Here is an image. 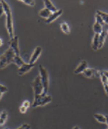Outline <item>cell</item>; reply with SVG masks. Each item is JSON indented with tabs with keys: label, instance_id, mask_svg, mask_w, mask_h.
<instances>
[{
	"label": "cell",
	"instance_id": "30bf717a",
	"mask_svg": "<svg viewBox=\"0 0 108 129\" xmlns=\"http://www.w3.org/2000/svg\"><path fill=\"white\" fill-rule=\"evenodd\" d=\"M62 13H63V10H62V9H59V10H57L56 12H53V13L51 14V16H50L48 18L45 20V23L48 24L53 22L54 20H55L56 19H57L59 16H61Z\"/></svg>",
	"mask_w": 108,
	"mask_h": 129
},
{
	"label": "cell",
	"instance_id": "3957f363",
	"mask_svg": "<svg viewBox=\"0 0 108 129\" xmlns=\"http://www.w3.org/2000/svg\"><path fill=\"white\" fill-rule=\"evenodd\" d=\"M40 77L41 81L43 86V92L42 95L45 96L47 94L49 88V76L47 70L45 69L42 65L39 66Z\"/></svg>",
	"mask_w": 108,
	"mask_h": 129
},
{
	"label": "cell",
	"instance_id": "cb8c5ba5",
	"mask_svg": "<svg viewBox=\"0 0 108 129\" xmlns=\"http://www.w3.org/2000/svg\"><path fill=\"white\" fill-rule=\"evenodd\" d=\"M16 129H30V125L28 123H24Z\"/></svg>",
	"mask_w": 108,
	"mask_h": 129
},
{
	"label": "cell",
	"instance_id": "9a60e30c",
	"mask_svg": "<svg viewBox=\"0 0 108 129\" xmlns=\"http://www.w3.org/2000/svg\"><path fill=\"white\" fill-rule=\"evenodd\" d=\"M52 13H53V12H51L50 11H49L48 9H46V8H43V9H42V10H40V11L39 12V16H40V17H43V18H45L46 19H47L50 16H51Z\"/></svg>",
	"mask_w": 108,
	"mask_h": 129
},
{
	"label": "cell",
	"instance_id": "4fadbf2b",
	"mask_svg": "<svg viewBox=\"0 0 108 129\" xmlns=\"http://www.w3.org/2000/svg\"><path fill=\"white\" fill-rule=\"evenodd\" d=\"M44 4L45 8L48 9L49 11H50L51 12H53V13L56 12L57 11V8L53 5L51 1H49V0H46V1H44Z\"/></svg>",
	"mask_w": 108,
	"mask_h": 129
},
{
	"label": "cell",
	"instance_id": "d6986e66",
	"mask_svg": "<svg viewBox=\"0 0 108 129\" xmlns=\"http://www.w3.org/2000/svg\"><path fill=\"white\" fill-rule=\"evenodd\" d=\"M93 117L98 122L101 123H106V117L103 115L100 114H94Z\"/></svg>",
	"mask_w": 108,
	"mask_h": 129
},
{
	"label": "cell",
	"instance_id": "f546056e",
	"mask_svg": "<svg viewBox=\"0 0 108 129\" xmlns=\"http://www.w3.org/2000/svg\"><path fill=\"white\" fill-rule=\"evenodd\" d=\"M102 73L106 77V78H107L108 80V71H102Z\"/></svg>",
	"mask_w": 108,
	"mask_h": 129
},
{
	"label": "cell",
	"instance_id": "d4e9b609",
	"mask_svg": "<svg viewBox=\"0 0 108 129\" xmlns=\"http://www.w3.org/2000/svg\"><path fill=\"white\" fill-rule=\"evenodd\" d=\"M8 91V89L6 86L0 84V91H1V92L3 93H5Z\"/></svg>",
	"mask_w": 108,
	"mask_h": 129
},
{
	"label": "cell",
	"instance_id": "5bb4252c",
	"mask_svg": "<svg viewBox=\"0 0 108 129\" xmlns=\"http://www.w3.org/2000/svg\"><path fill=\"white\" fill-rule=\"evenodd\" d=\"M99 35L95 34L93 37V39L91 47L94 51H96L99 49Z\"/></svg>",
	"mask_w": 108,
	"mask_h": 129
},
{
	"label": "cell",
	"instance_id": "7a4b0ae2",
	"mask_svg": "<svg viewBox=\"0 0 108 129\" xmlns=\"http://www.w3.org/2000/svg\"><path fill=\"white\" fill-rule=\"evenodd\" d=\"M16 54L11 48L9 47L6 51L0 56V69H3L8 65L13 63Z\"/></svg>",
	"mask_w": 108,
	"mask_h": 129
},
{
	"label": "cell",
	"instance_id": "8992f818",
	"mask_svg": "<svg viewBox=\"0 0 108 129\" xmlns=\"http://www.w3.org/2000/svg\"><path fill=\"white\" fill-rule=\"evenodd\" d=\"M9 48H11L14 52L16 56H20V50L19 47V38L17 36H15L9 41Z\"/></svg>",
	"mask_w": 108,
	"mask_h": 129
},
{
	"label": "cell",
	"instance_id": "6da1fadb",
	"mask_svg": "<svg viewBox=\"0 0 108 129\" xmlns=\"http://www.w3.org/2000/svg\"><path fill=\"white\" fill-rule=\"evenodd\" d=\"M2 1L3 5L4 7V11L5 14L6 15V27L7 31H8V35H9L10 39H12L15 37L14 33V27H13V16H12L11 9L9 5L5 1Z\"/></svg>",
	"mask_w": 108,
	"mask_h": 129
},
{
	"label": "cell",
	"instance_id": "9c48e42d",
	"mask_svg": "<svg viewBox=\"0 0 108 129\" xmlns=\"http://www.w3.org/2000/svg\"><path fill=\"white\" fill-rule=\"evenodd\" d=\"M42 47H40V46H37V47L35 49V50L33 51V52L32 56H31L30 57V59L29 60V62L28 63L33 64H35V63L36 62V61H37L38 57H40V56L42 54Z\"/></svg>",
	"mask_w": 108,
	"mask_h": 129
},
{
	"label": "cell",
	"instance_id": "83f0119b",
	"mask_svg": "<svg viewBox=\"0 0 108 129\" xmlns=\"http://www.w3.org/2000/svg\"><path fill=\"white\" fill-rule=\"evenodd\" d=\"M22 105L24 106V107H25L26 108L28 109V108L30 107V103L28 101H27V100H25V101H24V102H23Z\"/></svg>",
	"mask_w": 108,
	"mask_h": 129
},
{
	"label": "cell",
	"instance_id": "277c9868",
	"mask_svg": "<svg viewBox=\"0 0 108 129\" xmlns=\"http://www.w3.org/2000/svg\"><path fill=\"white\" fill-rule=\"evenodd\" d=\"M52 97L50 95H38L34 96V100L32 106L33 108H37L38 106H43L51 101Z\"/></svg>",
	"mask_w": 108,
	"mask_h": 129
},
{
	"label": "cell",
	"instance_id": "836d02e7",
	"mask_svg": "<svg viewBox=\"0 0 108 129\" xmlns=\"http://www.w3.org/2000/svg\"><path fill=\"white\" fill-rule=\"evenodd\" d=\"M72 129H80V128H79V127H78V126H75V127H73V128Z\"/></svg>",
	"mask_w": 108,
	"mask_h": 129
},
{
	"label": "cell",
	"instance_id": "d590c367",
	"mask_svg": "<svg viewBox=\"0 0 108 129\" xmlns=\"http://www.w3.org/2000/svg\"><path fill=\"white\" fill-rule=\"evenodd\" d=\"M6 129H8V128H6Z\"/></svg>",
	"mask_w": 108,
	"mask_h": 129
},
{
	"label": "cell",
	"instance_id": "52a82bcc",
	"mask_svg": "<svg viewBox=\"0 0 108 129\" xmlns=\"http://www.w3.org/2000/svg\"><path fill=\"white\" fill-rule=\"evenodd\" d=\"M34 67H35V64H30V63H25V64H23L21 67L19 68L18 72H17L18 75H20V76L25 75L27 72L31 71Z\"/></svg>",
	"mask_w": 108,
	"mask_h": 129
},
{
	"label": "cell",
	"instance_id": "5b68a950",
	"mask_svg": "<svg viewBox=\"0 0 108 129\" xmlns=\"http://www.w3.org/2000/svg\"><path fill=\"white\" fill-rule=\"evenodd\" d=\"M31 85H32L33 90L34 96L42 94L43 92V86L42 83V81H41L40 75H38L34 79Z\"/></svg>",
	"mask_w": 108,
	"mask_h": 129
},
{
	"label": "cell",
	"instance_id": "ac0fdd59",
	"mask_svg": "<svg viewBox=\"0 0 108 129\" xmlns=\"http://www.w3.org/2000/svg\"><path fill=\"white\" fill-rule=\"evenodd\" d=\"M13 63H14L16 66L19 68L20 67H21L24 64H25V62H24V60L21 58L20 56H15L14 59Z\"/></svg>",
	"mask_w": 108,
	"mask_h": 129
},
{
	"label": "cell",
	"instance_id": "8fae6325",
	"mask_svg": "<svg viewBox=\"0 0 108 129\" xmlns=\"http://www.w3.org/2000/svg\"><path fill=\"white\" fill-rule=\"evenodd\" d=\"M88 68V63L86 61H82L80 64H79L77 67L76 69L74 71V73L75 74H79L83 73Z\"/></svg>",
	"mask_w": 108,
	"mask_h": 129
},
{
	"label": "cell",
	"instance_id": "e575fe53",
	"mask_svg": "<svg viewBox=\"0 0 108 129\" xmlns=\"http://www.w3.org/2000/svg\"><path fill=\"white\" fill-rule=\"evenodd\" d=\"M107 34H108V30H107Z\"/></svg>",
	"mask_w": 108,
	"mask_h": 129
},
{
	"label": "cell",
	"instance_id": "f1b7e54d",
	"mask_svg": "<svg viewBox=\"0 0 108 129\" xmlns=\"http://www.w3.org/2000/svg\"><path fill=\"white\" fill-rule=\"evenodd\" d=\"M105 92H106L107 95H108V83H106V84H103Z\"/></svg>",
	"mask_w": 108,
	"mask_h": 129
},
{
	"label": "cell",
	"instance_id": "603a6c76",
	"mask_svg": "<svg viewBox=\"0 0 108 129\" xmlns=\"http://www.w3.org/2000/svg\"><path fill=\"white\" fill-rule=\"evenodd\" d=\"M21 2L30 6H34L35 5V2L32 0H22Z\"/></svg>",
	"mask_w": 108,
	"mask_h": 129
},
{
	"label": "cell",
	"instance_id": "7402d4cb",
	"mask_svg": "<svg viewBox=\"0 0 108 129\" xmlns=\"http://www.w3.org/2000/svg\"><path fill=\"white\" fill-rule=\"evenodd\" d=\"M95 19H96V22L98 23V24H99L100 25H104V24H105L104 22L103 21V20H102V17H101L98 14H96V16H95Z\"/></svg>",
	"mask_w": 108,
	"mask_h": 129
},
{
	"label": "cell",
	"instance_id": "ba28073f",
	"mask_svg": "<svg viewBox=\"0 0 108 129\" xmlns=\"http://www.w3.org/2000/svg\"><path fill=\"white\" fill-rule=\"evenodd\" d=\"M101 71H98V70L93 69H89L87 68L84 72H83V75L87 78H93L95 77H100L101 75Z\"/></svg>",
	"mask_w": 108,
	"mask_h": 129
},
{
	"label": "cell",
	"instance_id": "4316f807",
	"mask_svg": "<svg viewBox=\"0 0 108 129\" xmlns=\"http://www.w3.org/2000/svg\"><path fill=\"white\" fill-rule=\"evenodd\" d=\"M27 108H26L25 107H24V106H22V105L19 108V111H20V113H22V114L25 113V112H27Z\"/></svg>",
	"mask_w": 108,
	"mask_h": 129
},
{
	"label": "cell",
	"instance_id": "4dcf8cb0",
	"mask_svg": "<svg viewBox=\"0 0 108 129\" xmlns=\"http://www.w3.org/2000/svg\"><path fill=\"white\" fill-rule=\"evenodd\" d=\"M3 45V40L0 38V47H1Z\"/></svg>",
	"mask_w": 108,
	"mask_h": 129
},
{
	"label": "cell",
	"instance_id": "2e32d148",
	"mask_svg": "<svg viewBox=\"0 0 108 129\" xmlns=\"http://www.w3.org/2000/svg\"><path fill=\"white\" fill-rule=\"evenodd\" d=\"M107 32L105 31H102L101 34L99 35V49H101L103 46L104 43L105 42V40L106 38Z\"/></svg>",
	"mask_w": 108,
	"mask_h": 129
},
{
	"label": "cell",
	"instance_id": "8d00e7d4",
	"mask_svg": "<svg viewBox=\"0 0 108 129\" xmlns=\"http://www.w3.org/2000/svg\"><path fill=\"white\" fill-rule=\"evenodd\" d=\"M107 129H108V128H107Z\"/></svg>",
	"mask_w": 108,
	"mask_h": 129
},
{
	"label": "cell",
	"instance_id": "ffe728a7",
	"mask_svg": "<svg viewBox=\"0 0 108 129\" xmlns=\"http://www.w3.org/2000/svg\"><path fill=\"white\" fill-rule=\"evenodd\" d=\"M97 14L99 15L101 17H102V20L104 22L105 24H108V14L106 13V12H103L101 11H96Z\"/></svg>",
	"mask_w": 108,
	"mask_h": 129
},
{
	"label": "cell",
	"instance_id": "484cf974",
	"mask_svg": "<svg viewBox=\"0 0 108 129\" xmlns=\"http://www.w3.org/2000/svg\"><path fill=\"white\" fill-rule=\"evenodd\" d=\"M5 14V11H4V7L3 5L2 1H0V17L3 16V14Z\"/></svg>",
	"mask_w": 108,
	"mask_h": 129
},
{
	"label": "cell",
	"instance_id": "44dd1931",
	"mask_svg": "<svg viewBox=\"0 0 108 129\" xmlns=\"http://www.w3.org/2000/svg\"><path fill=\"white\" fill-rule=\"evenodd\" d=\"M61 28L64 34H70V28H69V25L66 22H62L61 24Z\"/></svg>",
	"mask_w": 108,
	"mask_h": 129
},
{
	"label": "cell",
	"instance_id": "1f68e13d",
	"mask_svg": "<svg viewBox=\"0 0 108 129\" xmlns=\"http://www.w3.org/2000/svg\"><path fill=\"white\" fill-rule=\"evenodd\" d=\"M105 117H106V123H107V125H108V115H106V116H105Z\"/></svg>",
	"mask_w": 108,
	"mask_h": 129
},
{
	"label": "cell",
	"instance_id": "e0dca14e",
	"mask_svg": "<svg viewBox=\"0 0 108 129\" xmlns=\"http://www.w3.org/2000/svg\"><path fill=\"white\" fill-rule=\"evenodd\" d=\"M93 30L95 34H98V35H100L103 31L102 30V26L97 22H95L93 26Z\"/></svg>",
	"mask_w": 108,
	"mask_h": 129
},
{
	"label": "cell",
	"instance_id": "d6a6232c",
	"mask_svg": "<svg viewBox=\"0 0 108 129\" xmlns=\"http://www.w3.org/2000/svg\"><path fill=\"white\" fill-rule=\"evenodd\" d=\"M3 94H4L3 93H2V92H1V91H0V100H1V98H2V96H3Z\"/></svg>",
	"mask_w": 108,
	"mask_h": 129
},
{
	"label": "cell",
	"instance_id": "7c38bea8",
	"mask_svg": "<svg viewBox=\"0 0 108 129\" xmlns=\"http://www.w3.org/2000/svg\"><path fill=\"white\" fill-rule=\"evenodd\" d=\"M8 117V114L6 110H3L0 112V127L5 124Z\"/></svg>",
	"mask_w": 108,
	"mask_h": 129
}]
</instances>
